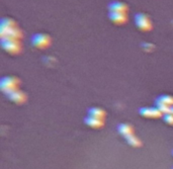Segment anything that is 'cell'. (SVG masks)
Segmentation results:
<instances>
[{
	"instance_id": "obj_9",
	"label": "cell",
	"mask_w": 173,
	"mask_h": 169,
	"mask_svg": "<svg viewBox=\"0 0 173 169\" xmlns=\"http://www.w3.org/2000/svg\"><path fill=\"white\" fill-rule=\"evenodd\" d=\"M84 123L85 125L92 128V129H100V128H102L103 125H104V120H103L93 118V116H87L84 120Z\"/></svg>"
},
{
	"instance_id": "obj_15",
	"label": "cell",
	"mask_w": 173,
	"mask_h": 169,
	"mask_svg": "<svg viewBox=\"0 0 173 169\" xmlns=\"http://www.w3.org/2000/svg\"><path fill=\"white\" fill-rule=\"evenodd\" d=\"M163 120L166 124H168V125L173 126V115L172 113H166L163 116Z\"/></svg>"
},
{
	"instance_id": "obj_17",
	"label": "cell",
	"mask_w": 173,
	"mask_h": 169,
	"mask_svg": "<svg viewBox=\"0 0 173 169\" xmlns=\"http://www.w3.org/2000/svg\"><path fill=\"white\" fill-rule=\"evenodd\" d=\"M172 169H173V168H172Z\"/></svg>"
},
{
	"instance_id": "obj_3",
	"label": "cell",
	"mask_w": 173,
	"mask_h": 169,
	"mask_svg": "<svg viewBox=\"0 0 173 169\" xmlns=\"http://www.w3.org/2000/svg\"><path fill=\"white\" fill-rule=\"evenodd\" d=\"M50 42V37L45 33H36L32 37V45L37 49H45V48L49 47Z\"/></svg>"
},
{
	"instance_id": "obj_6",
	"label": "cell",
	"mask_w": 173,
	"mask_h": 169,
	"mask_svg": "<svg viewBox=\"0 0 173 169\" xmlns=\"http://www.w3.org/2000/svg\"><path fill=\"white\" fill-rule=\"evenodd\" d=\"M108 18L112 20L116 25H124L127 22L128 15L127 12H116V11H109Z\"/></svg>"
},
{
	"instance_id": "obj_16",
	"label": "cell",
	"mask_w": 173,
	"mask_h": 169,
	"mask_svg": "<svg viewBox=\"0 0 173 169\" xmlns=\"http://www.w3.org/2000/svg\"><path fill=\"white\" fill-rule=\"evenodd\" d=\"M170 113H172V115H173V106H172L171 109H170Z\"/></svg>"
},
{
	"instance_id": "obj_5",
	"label": "cell",
	"mask_w": 173,
	"mask_h": 169,
	"mask_svg": "<svg viewBox=\"0 0 173 169\" xmlns=\"http://www.w3.org/2000/svg\"><path fill=\"white\" fill-rule=\"evenodd\" d=\"M139 113L144 116V118H149V119H158L162 116V112L158 109V108H142L139 109Z\"/></svg>"
},
{
	"instance_id": "obj_4",
	"label": "cell",
	"mask_w": 173,
	"mask_h": 169,
	"mask_svg": "<svg viewBox=\"0 0 173 169\" xmlns=\"http://www.w3.org/2000/svg\"><path fill=\"white\" fill-rule=\"evenodd\" d=\"M1 45H2L3 49L11 54H17L20 50V45L18 43V41H16V40L1 37Z\"/></svg>"
},
{
	"instance_id": "obj_14",
	"label": "cell",
	"mask_w": 173,
	"mask_h": 169,
	"mask_svg": "<svg viewBox=\"0 0 173 169\" xmlns=\"http://www.w3.org/2000/svg\"><path fill=\"white\" fill-rule=\"evenodd\" d=\"M15 26L14 20L10 19V18H2L1 20V29H8V27H13Z\"/></svg>"
},
{
	"instance_id": "obj_13",
	"label": "cell",
	"mask_w": 173,
	"mask_h": 169,
	"mask_svg": "<svg viewBox=\"0 0 173 169\" xmlns=\"http://www.w3.org/2000/svg\"><path fill=\"white\" fill-rule=\"evenodd\" d=\"M126 140H127L128 144L131 145V146H133V147H139V146H141V141L138 139L136 136H134V135H131V136H129L128 138H126Z\"/></svg>"
},
{
	"instance_id": "obj_10",
	"label": "cell",
	"mask_w": 173,
	"mask_h": 169,
	"mask_svg": "<svg viewBox=\"0 0 173 169\" xmlns=\"http://www.w3.org/2000/svg\"><path fill=\"white\" fill-rule=\"evenodd\" d=\"M158 104L167 106V108H171L173 106V96L167 95V94L160 95L159 97L156 98V105H158Z\"/></svg>"
},
{
	"instance_id": "obj_11",
	"label": "cell",
	"mask_w": 173,
	"mask_h": 169,
	"mask_svg": "<svg viewBox=\"0 0 173 169\" xmlns=\"http://www.w3.org/2000/svg\"><path fill=\"white\" fill-rule=\"evenodd\" d=\"M117 131H119V133L124 138H128L131 135H134L133 127L128 125V124H120V125H119L117 126Z\"/></svg>"
},
{
	"instance_id": "obj_12",
	"label": "cell",
	"mask_w": 173,
	"mask_h": 169,
	"mask_svg": "<svg viewBox=\"0 0 173 169\" xmlns=\"http://www.w3.org/2000/svg\"><path fill=\"white\" fill-rule=\"evenodd\" d=\"M88 116L104 120L106 113H105L104 110H103L102 108H91L88 109Z\"/></svg>"
},
{
	"instance_id": "obj_1",
	"label": "cell",
	"mask_w": 173,
	"mask_h": 169,
	"mask_svg": "<svg viewBox=\"0 0 173 169\" xmlns=\"http://www.w3.org/2000/svg\"><path fill=\"white\" fill-rule=\"evenodd\" d=\"M19 81L18 79L15 77H4L1 79V82H0V87H1V90L8 94V93L17 90V85H18Z\"/></svg>"
},
{
	"instance_id": "obj_2",
	"label": "cell",
	"mask_w": 173,
	"mask_h": 169,
	"mask_svg": "<svg viewBox=\"0 0 173 169\" xmlns=\"http://www.w3.org/2000/svg\"><path fill=\"white\" fill-rule=\"evenodd\" d=\"M135 23H136L138 29L143 30V32H148L152 29L151 20L145 13H137L135 15Z\"/></svg>"
},
{
	"instance_id": "obj_7",
	"label": "cell",
	"mask_w": 173,
	"mask_h": 169,
	"mask_svg": "<svg viewBox=\"0 0 173 169\" xmlns=\"http://www.w3.org/2000/svg\"><path fill=\"white\" fill-rule=\"evenodd\" d=\"M7 97L11 101L15 102V103H23L26 99V93H23L22 91L14 90V91L8 93Z\"/></svg>"
},
{
	"instance_id": "obj_8",
	"label": "cell",
	"mask_w": 173,
	"mask_h": 169,
	"mask_svg": "<svg viewBox=\"0 0 173 169\" xmlns=\"http://www.w3.org/2000/svg\"><path fill=\"white\" fill-rule=\"evenodd\" d=\"M108 10L116 12H127L128 5L122 1H112L108 4Z\"/></svg>"
}]
</instances>
